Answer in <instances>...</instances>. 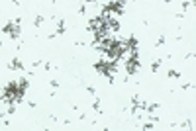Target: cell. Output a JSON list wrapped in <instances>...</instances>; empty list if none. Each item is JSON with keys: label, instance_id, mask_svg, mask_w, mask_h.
<instances>
[{"label": "cell", "instance_id": "5", "mask_svg": "<svg viewBox=\"0 0 196 131\" xmlns=\"http://www.w3.org/2000/svg\"><path fill=\"white\" fill-rule=\"evenodd\" d=\"M165 45V35H159V39L155 41V47H163Z\"/></svg>", "mask_w": 196, "mask_h": 131}, {"label": "cell", "instance_id": "1", "mask_svg": "<svg viewBox=\"0 0 196 131\" xmlns=\"http://www.w3.org/2000/svg\"><path fill=\"white\" fill-rule=\"evenodd\" d=\"M8 69H10V71H24V63L18 57H14V59L10 61V65H8Z\"/></svg>", "mask_w": 196, "mask_h": 131}, {"label": "cell", "instance_id": "4", "mask_svg": "<svg viewBox=\"0 0 196 131\" xmlns=\"http://www.w3.org/2000/svg\"><path fill=\"white\" fill-rule=\"evenodd\" d=\"M161 63H163L161 59H155V61H151V71H153V72H157V71H159V67H161Z\"/></svg>", "mask_w": 196, "mask_h": 131}, {"label": "cell", "instance_id": "3", "mask_svg": "<svg viewBox=\"0 0 196 131\" xmlns=\"http://www.w3.org/2000/svg\"><path fill=\"white\" fill-rule=\"evenodd\" d=\"M167 75H169V78H181V71H177V69H169V72H167Z\"/></svg>", "mask_w": 196, "mask_h": 131}, {"label": "cell", "instance_id": "2", "mask_svg": "<svg viewBox=\"0 0 196 131\" xmlns=\"http://www.w3.org/2000/svg\"><path fill=\"white\" fill-rule=\"evenodd\" d=\"M45 20H47V18H45V16H41V14H37L35 16V18H33V26H35V27H41V26H43V24H45Z\"/></svg>", "mask_w": 196, "mask_h": 131}, {"label": "cell", "instance_id": "6", "mask_svg": "<svg viewBox=\"0 0 196 131\" xmlns=\"http://www.w3.org/2000/svg\"><path fill=\"white\" fill-rule=\"evenodd\" d=\"M86 92H88L90 96H96V88L94 86H86Z\"/></svg>", "mask_w": 196, "mask_h": 131}, {"label": "cell", "instance_id": "7", "mask_svg": "<svg viewBox=\"0 0 196 131\" xmlns=\"http://www.w3.org/2000/svg\"><path fill=\"white\" fill-rule=\"evenodd\" d=\"M49 84H51L53 88H57V86H59V80H49Z\"/></svg>", "mask_w": 196, "mask_h": 131}, {"label": "cell", "instance_id": "8", "mask_svg": "<svg viewBox=\"0 0 196 131\" xmlns=\"http://www.w3.org/2000/svg\"><path fill=\"white\" fill-rule=\"evenodd\" d=\"M12 2H14V4H16V6H18V4H20V0H12Z\"/></svg>", "mask_w": 196, "mask_h": 131}]
</instances>
